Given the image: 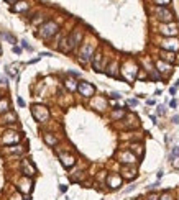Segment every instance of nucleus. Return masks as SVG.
<instances>
[{
    "label": "nucleus",
    "mask_w": 179,
    "mask_h": 200,
    "mask_svg": "<svg viewBox=\"0 0 179 200\" xmlns=\"http://www.w3.org/2000/svg\"><path fill=\"white\" fill-rule=\"evenodd\" d=\"M81 40H82V31H81L79 28H76V30L67 36L66 40L61 41L63 44H59V49L63 51V53H69V51H73L74 48L79 44Z\"/></svg>",
    "instance_id": "nucleus-1"
},
{
    "label": "nucleus",
    "mask_w": 179,
    "mask_h": 200,
    "mask_svg": "<svg viewBox=\"0 0 179 200\" xmlns=\"http://www.w3.org/2000/svg\"><path fill=\"white\" fill-rule=\"evenodd\" d=\"M56 33H58V25L54 21H45L40 26V31H38V34H40L43 40H49Z\"/></svg>",
    "instance_id": "nucleus-2"
},
{
    "label": "nucleus",
    "mask_w": 179,
    "mask_h": 200,
    "mask_svg": "<svg viewBox=\"0 0 179 200\" xmlns=\"http://www.w3.org/2000/svg\"><path fill=\"white\" fill-rule=\"evenodd\" d=\"M136 74H138V67H136V64L135 62H126L125 66L122 67V77L125 80H128V82H132V80L136 79Z\"/></svg>",
    "instance_id": "nucleus-3"
},
{
    "label": "nucleus",
    "mask_w": 179,
    "mask_h": 200,
    "mask_svg": "<svg viewBox=\"0 0 179 200\" xmlns=\"http://www.w3.org/2000/svg\"><path fill=\"white\" fill-rule=\"evenodd\" d=\"M31 113H33L35 120L41 121V123L49 118V112H48V108L43 107V105H33V107H31Z\"/></svg>",
    "instance_id": "nucleus-4"
},
{
    "label": "nucleus",
    "mask_w": 179,
    "mask_h": 200,
    "mask_svg": "<svg viewBox=\"0 0 179 200\" xmlns=\"http://www.w3.org/2000/svg\"><path fill=\"white\" fill-rule=\"evenodd\" d=\"M77 90H79V93L82 97L89 99V97H92L94 93H95V87L90 82H87V80H81L79 84H77Z\"/></svg>",
    "instance_id": "nucleus-5"
},
{
    "label": "nucleus",
    "mask_w": 179,
    "mask_h": 200,
    "mask_svg": "<svg viewBox=\"0 0 179 200\" xmlns=\"http://www.w3.org/2000/svg\"><path fill=\"white\" fill-rule=\"evenodd\" d=\"M94 56V46L90 43H86L84 46L81 48V53H79V61L81 64H87L89 59Z\"/></svg>",
    "instance_id": "nucleus-6"
},
{
    "label": "nucleus",
    "mask_w": 179,
    "mask_h": 200,
    "mask_svg": "<svg viewBox=\"0 0 179 200\" xmlns=\"http://www.w3.org/2000/svg\"><path fill=\"white\" fill-rule=\"evenodd\" d=\"M161 44V48L164 49V51H171V53H176V51H179V40L178 38H164V40L159 43Z\"/></svg>",
    "instance_id": "nucleus-7"
},
{
    "label": "nucleus",
    "mask_w": 179,
    "mask_h": 200,
    "mask_svg": "<svg viewBox=\"0 0 179 200\" xmlns=\"http://www.w3.org/2000/svg\"><path fill=\"white\" fill-rule=\"evenodd\" d=\"M122 182H123V177L120 175V174H108L107 175V185L110 187V189H118L122 185Z\"/></svg>",
    "instance_id": "nucleus-8"
},
{
    "label": "nucleus",
    "mask_w": 179,
    "mask_h": 200,
    "mask_svg": "<svg viewBox=\"0 0 179 200\" xmlns=\"http://www.w3.org/2000/svg\"><path fill=\"white\" fill-rule=\"evenodd\" d=\"M156 17H158L163 23H172V17H174V15H172L169 10H166L164 7H158L156 8Z\"/></svg>",
    "instance_id": "nucleus-9"
},
{
    "label": "nucleus",
    "mask_w": 179,
    "mask_h": 200,
    "mask_svg": "<svg viewBox=\"0 0 179 200\" xmlns=\"http://www.w3.org/2000/svg\"><path fill=\"white\" fill-rule=\"evenodd\" d=\"M118 159L120 162H123V164H135L136 162V156L132 153V151H122L118 154Z\"/></svg>",
    "instance_id": "nucleus-10"
},
{
    "label": "nucleus",
    "mask_w": 179,
    "mask_h": 200,
    "mask_svg": "<svg viewBox=\"0 0 179 200\" xmlns=\"http://www.w3.org/2000/svg\"><path fill=\"white\" fill-rule=\"evenodd\" d=\"M122 177L123 179H128V180H132V179H135L136 177V169L133 167V164H125L123 166V169H122Z\"/></svg>",
    "instance_id": "nucleus-11"
},
{
    "label": "nucleus",
    "mask_w": 179,
    "mask_h": 200,
    "mask_svg": "<svg viewBox=\"0 0 179 200\" xmlns=\"http://www.w3.org/2000/svg\"><path fill=\"white\" fill-rule=\"evenodd\" d=\"M159 31H161L163 34H166L168 38H171V36H174V34H178V26H176L174 23H168V25H163Z\"/></svg>",
    "instance_id": "nucleus-12"
},
{
    "label": "nucleus",
    "mask_w": 179,
    "mask_h": 200,
    "mask_svg": "<svg viewBox=\"0 0 179 200\" xmlns=\"http://www.w3.org/2000/svg\"><path fill=\"white\" fill-rule=\"evenodd\" d=\"M59 159L61 162H63V166L64 167H73L74 164H76V158L74 156H71V154H64V153H59Z\"/></svg>",
    "instance_id": "nucleus-13"
},
{
    "label": "nucleus",
    "mask_w": 179,
    "mask_h": 200,
    "mask_svg": "<svg viewBox=\"0 0 179 200\" xmlns=\"http://www.w3.org/2000/svg\"><path fill=\"white\" fill-rule=\"evenodd\" d=\"M18 138H20V136L15 133V131H7V133L2 136V143H3V144H13V143L18 141Z\"/></svg>",
    "instance_id": "nucleus-14"
},
{
    "label": "nucleus",
    "mask_w": 179,
    "mask_h": 200,
    "mask_svg": "<svg viewBox=\"0 0 179 200\" xmlns=\"http://www.w3.org/2000/svg\"><path fill=\"white\" fill-rule=\"evenodd\" d=\"M21 169H23V174H25V175H35V174H36V169H35L33 167V164H31V162H28V161H23V162H21Z\"/></svg>",
    "instance_id": "nucleus-15"
},
{
    "label": "nucleus",
    "mask_w": 179,
    "mask_h": 200,
    "mask_svg": "<svg viewBox=\"0 0 179 200\" xmlns=\"http://www.w3.org/2000/svg\"><path fill=\"white\" fill-rule=\"evenodd\" d=\"M156 71H158V72L169 74L171 72V64H169V62H164V61H158V62H156Z\"/></svg>",
    "instance_id": "nucleus-16"
},
{
    "label": "nucleus",
    "mask_w": 179,
    "mask_h": 200,
    "mask_svg": "<svg viewBox=\"0 0 179 200\" xmlns=\"http://www.w3.org/2000/svg\"><path fill=\"white\" fill-rule=\"evenodd\" d=\"M100 61H102V54L95 53L92 56V66H94V71H95V72L102 71V64H100Z\"/></svg>",
    "instance_id": "nucleus-17"
},
{
    "label": "nucleus",
    "mask_w": 179,
    "mask_h": 200,
    "mask_svg": "<svg viewBox=\"0 0 179 200\" xmlns=\"http://www.w3.org/2000/svg\"><path fill=\"white\" fill-rule=\"evenodd\" d=\"M117 67H118V64H117V62H112V64H108V67H107V75H110V77H118V74H117V71H118V69H117Z\"/></svg>",
    "instance_id": "nucleus-18"
},
{
    "label": "nucleus",
    "mask_w": 179,
    "mask_h": 200,
    "mask_svg": "<svg viewBox=\"0 0 179 200\" xmlns=\"http://www.w3.org/2000/svg\"><path fill=\"white\" fill-rule=\"evenodd\" d=\"M161 59L168 61V62H174L176 58H174V53H171V51H164V49H163V51H161Z\"/></svg>",
    "instance_id": "nucleus-19"
},
{
    "label": "nucleus",
    "mask_w": 179,
    "mask_h": 200,
    "mask_svg": "<svg viewBox=\"0 0 179 200\" xmlns=\"http://www.w3.org/2000/svg\"><path fill=\"white\" fill-rule=\"evenodd\" d=\"M12 10L13 12H25V10H28V3L27 2H18V5L12 7Z\"/></svg>",
    "instance_id": "nucleus-20"
},
{
    "label": "nucleus",
    "mask_w": 179,
    "mask_h": 200,
    "mask_svg": "<svg viewBox=\"0 0 179 200\" xmlns=\"http://www.w3.org/2000/svg\"><path fill=\"white\" fill-rule=\"evenodd\" d=\"M31 189V182H28V179H23V182L20 184V190L21 192H30Z\"/></svg>",
    "instance_id": "nucleus-21"
},
{
    "label": "nucleus",
    "mask_w": 179,
    "mask_h": 200,
    "mask_svg": "<svg viewBox=\"0 0 179 200\" xmlns=\"http://www.w3.org/2000/svg\"><path fill=\"white\" fill-rule=\"evenodd\" d=\"M45 141H46L49 146H54V144L58 143V140H56V138H54L51 133H46V134H45Z\"/></svg>",
    "instance_id": "nucleus-22"
},
{
    "label": "nucleus",
    "mask_w": 179,
    "mask_h": 200,
    "mask_svg": "<svg viewBox=\"0 0 179 200\" xmlns=\"http://www.w3.org/2000/svg\"><path fill=\"white\" fill-rule=\"evenodd\" d=\"M130 151L132 153H138V156H143V146L141 144H132Z\"/></svg>",
    "instance_id": "nucleus-23"
},
{
    "label": "nucleus",
    "mask_w": 179,
    "mask_h": 200,
    "mask_svg": "<svg viewBox=\"0 0 179 200\" xmlns=\"http://www.w3.org/2000/svg\"><path fill=\"white\" fill-rule=\"evenodd\" d=\"M5 112H8V100L7 99L0 100V113H5Z\"/></svg>",
    "instance_id": "nucleus-24"
},
{
    "label": "nucleus",
    "mask_w": 179,
    "mask_h": 200,
    "mask_svg": "<svg viewBox=\"0 0 179 200\" xmlns=\"http://www.w3.org/2000/svg\"><path fill=\"white\" fill-rule=\"evenodd\" d=\"M2 38H3V40H7L8 43H12V44H15V43H17V41H15V38L10 33H2Z\"/></svg>",
    "instance_id": "nucleus-25"
},
{
    "label": "nucleus",
    "mask_w": 179,
    "mask_h": 200,
    "mask_svg": "<svg viewBox=\"0 0 179 200\" xmlns=\"http://www.w3.org/2000/svg\"><path fill=\"white\" fill-rule=\"evenodd\" d=\"M123 115H125L123 110H115V112L112 113V118H113V120H117V118H123Z\"/></svg>",
    "instance_id": "nucleus-26"
},
{
    "label": "nucleus",
    "mask_w": 179,
    "mask_h": 200,
    "mask_svg": "<svg viewBox=\"0 0 179 200\" xmlns=\"http://www.w3.org/2000/svg\"><path fill=\"white\" fill-rule=\"evenodd\" d=\"M156 5H159V7H166L168 3H171V0H153Z\"/></svg>",
    "instance_id": "nucleus-27"
},
{
    "label": "nucleus",
    "mask_w": 179,
    "mask_h": 200,
    "mask_svg": "<svg viewBox=\"0 0 179 200\" xmlns=\"http://www.w3.org/2000/svg\"><path fill=\"white\" fill-rule=\"evenodd\" d=\"M159 200H172V195L171 192H164L161 197H159Z\"/></svg>",
    "instance_id": "nucleus-28"
},
{
    "label": "nucleus",
    "mask_w": 179,
    "mask_h": 200,
    "mask_svg": "<svg viewBox=\"0 0 179 200\" xmlns=\"http://www.w3.org/2000/svg\"><path fill=\"white\" fill-rule=\"evenodd\" d=\"M66 85L69 87V90H74V89H76V84H74V80H66Z\"/></svg>",
    "instance_id": "nucleus-29"
},
{
    "label": "nucleus",
    "mask_w": 179,
    "mask_h": 200,
    "mask_svg": "<svg viewBox=\"0 0 179 200\" xmlns=\"http://www.w3.org/2000/svg\"><path fill=\"white\" fill-rule=\"evenodd\" d=\"M148 200H159V195L153 192V193H150V195H148Z\"/></svg>",
    "instance_id": "nucleus-30"
},
{
    "label": "nucleus",
    "mask_w": 179,
    "mask_h": 200,
    "mask_svg": "<svg viewBox=\"0 0 179 200\" xmlns=\"http://www.w3.org/2000/svg\"><path fill=\"white\" fill-rule=\"evenodd\" d=\"M21 46L25 48V49H28V51H33V48H31V46H28V43H27L25 40H21Z\"/></svg>",
    "instance_id": "nucleus-31"
},
{
    "label": "nucleus",
    "mask_w": 179,
    "mask_h": 200,
    "mask_svg": "<svg viewBox=\"0 0 179 200\" xmlns=\"http://www.w3.org/2000/svg\"><path fill=\"white\" fill-rule=\"evenodd\" d=\"M172 166H174V169H179V156L172 159Z\"/></svg>",
    "instance_id": "nucleus-32"
},
{
    "label": "nucleus",
    "mask_w": 179,
    "mask_h": 200,
    "mask_svg": "<svg viewBox=\"0 0 179 200\" xmlns=\"http://www.w3.org/2000/svg\"><path fill=\"white\" fill-rule=\"evenodd\" d=\"M126 103H128V105H132V107H135V105H138V100H136V99H130Z\"/></svg>",
    "instance_id": "nucleus-33"
},
{
    "label": "nucleus",
    "mask_w": 179,
    "mask_h": 200,
    "mask_svg": "<svg viewBox=\"0 0 179 200\" xmlns=\"http://www.w3.org/2000/svg\"><path fill=\"white\" fill-rule=\"evenodd\" d=\"M156 112H158V115H164V113H166V108L163 107V105H159V107H158V110H156Z\"/></svg>",
    "instance_id": "nucleus-34"
},
{
    "label": "nucleus",
    "mask_w": 179,
    "mask_h": 200,
    "mask_svg": "<svg viewBox=\"0 0 179 200\" xmlns=\"http://www.w3.org/2000/svg\"><path fill=\"white\" fill-rule=\"evenodd\" d=\"M110 97H112V99H120V97H122V93H120V92H110Z\"/></svg>",
    "instance_id": "nucleus-35"
},
{
    "label": "nucleus",
    "mask_w": 179,
    "mask_h": 200,
    "mask_svg": "<svg viewBox=\"0 0 179 200\" xmlns=\"http://www.w3.org/2000/svg\"><path fill=\"white\" fill-rule=\"evenodd\" d=\"M169 107H171V108H176V107H178V100L172 99L171 102H169Z\"/></svg>",
    "instance_id": "nucleus-36"
},
{
    "label": "nucleus",
    "mask_w": 179,
    "mask_h": 200,
    "mask_svg": "<svg viewBox=\"0 0 179 200\" xmlns=\"http://www.w3.org/2000/svg\"><path fill=\"white\" fill-rule=\"evenodd\" d=\"M10 200H21L20 193H15V195H12V197H10Z\"/></svg>",
    "instance_id": "nucleus-37"
},
{
    "label": "nucleus",
    "mask_w": 179,
    "mask_h": 200,
    "mask_svg": "<svg viewBox=\"0 0 179 200\" xmlns=\"http://www.w3.org/2000/svg\"><path fill=\"white\" fill-rule=\"evenodd\" d=\"M12 51H13V53H17V54H20V53H21V48H18V46H13V48H12Z\"/></svg>",
    "instance_id": "nucleus-38"
},
{
    "label": "nucleus",
    "mask_w": 179,
    "mask_h": 200,
    "mask_svg": "<svg viewBox=\"0 0 179 200\" xmlns=\"http://www.w3.org/2000/svg\"><path fill=\"white\" fill-rule=\"evenodd\" d=\"M171 121H172V123H176V125H178V123H179V117H178V115H174Z\"/></svg>",
    "instance_id": "nucleus-39"
},
{
    "label": "nucleus",
    "mask_w": 179,
    "mask_h": 200,
    "mask_svg": "<svg viewBox=\"0 0 179 200\" xmlns=\"http://www.w3.org/2000/svg\"><path fill=\"white\" fill-rule=\"evenodd\" d=\"M133 189H135V185H130V187H126V189H125V193H128V192H132Z\"/></svg>",
    "instance_id": "nucleus-40"
},
{
    "label": "nucleus",
    "mask_w": 179,
    "mask_h": 200,
    "mask_svg": "<svg viewBox=\"0 0 179 200\" xmlns=\"http://www.w3.org/2000/svg\"><path fill=\"white\" fill-rule=\"evenodd\" d=\"M169 93H171V95H176V87H171V89H169Z\"/></svg>",
    "instance_id": "nucleus-41"
},
{
    "label": "nucleus",
    "mask_w": 179,
    "mask_h": 200,
    "mask_svg": "<svg viewBox=\"0 0 179 200\" xmlns=\"http://www.w3.org/2000/svg\"><path fill=\"white\" fill-rule=\"evenodd\" d=\"M163 174H164V172H163V171L159 169V171H158V174H156V177H158V179H161V177H163Z\"/></svg>",
    "instance_id": "nucleus-42"
},
{
    "label": "nucleus",
    "mask_w": 179,
    "mask_h": 200,
    "mask_svg": "<svg viewBox=\"0 0 179 200\" xmlns=\"http://www.w3.org/2000/svg\"><path fill=\"white\" fill-rule=\"evenodd\" d=\"M59 190H61V192H66L67 187H66V185H59Z\"/></svg>",
    "instance_id": "nucleus-43"
},
{
    "label": "nucleus",
    "mask_w": 179,
    "mask_h": 200,
    "mask_svg": "<svg viewBox=\"0 0 179 200\" xmlns=\"http://www.w3.org/2000/svg\"><path fill=\"white\" fill-rule=\"evenodd\" d=\"M18 105H20V107H23V105H25V102H23L21 99H18Z\"/></svg>",
    "instance_id": "nucleus-44"
},
{
    "label": "nucleus",
    "mask_w": 179,
    "mask_h": 200,
    "mask_svg": "<svg viewBox=\"0 0 179 200\" xmlns=\"http://www.w3.org/2000/svg\"><path fill=\"white\" fill-rule=\"evenodd\" d=\"M5 2H8V3H13L15 0H5Z\"/></svg>",
    "instance_id": "nucleus-45"
},
{
    "label": "nucleus",
    "mask_w": 179,
    "mask_h": 200,
    "mask_svg": "<svg viewBox=\"0 0 179 200\" xmlns=\"http://www.w3.org/2000/svg\"><path fill=\"white\" fill-rule=\"evenodd\" d=\"M0 56H2V46H0Z\"/></svg>",
    "instance_id": "nucleus-46"
}]
</instances>
